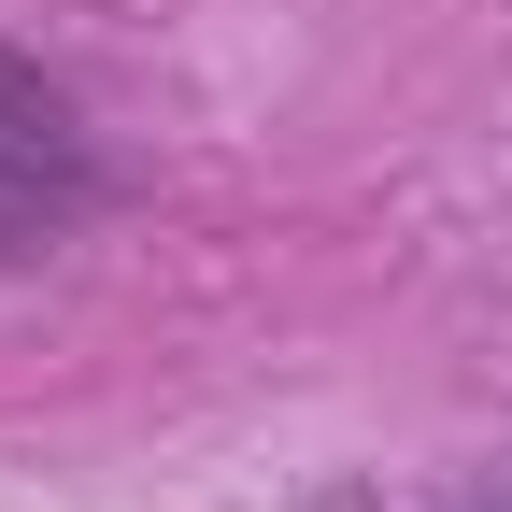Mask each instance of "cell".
<instances>
[{"label":"cell","instance_id":"obj_1","mask_svg":"<svg viewBox=\"0 0 512 512\" xmlns=\"http://www.w3.org/2000/svg\"><path fill=\"white\" fill-rule=\"evenodd\" d=\"M100 200V143L29 57H0V242H57Z\"/></svg>","mask_w":512,"mask_h":512},{"label":"cell","instance_id":"obj_2","mask_svg":"<svg viewBox=\"0 0 512 512\" xmlns=\"http://www.w3.org/2000/svg\"><path fill=\"white\" fill-rule=\"evenodd\" d=\"M470 512H512V484H484V498H470Z\"/></svg>","mask_w":512,"mask_h":512}]
</instances>
